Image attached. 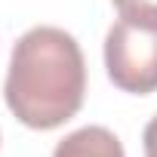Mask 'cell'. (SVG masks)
Returning a JSON list of instances; mask_svg holds the SVG:
<instances>
[{"label": "cell", "instance_id": "3957f363", "mask_svg": "<svg viewBox=\"0 0 157 157\" xmlns=\"http://www.w3.org/2000/svg\"><path fill=\"white\" fill-rule=\"evenodd\" d=\"M52 157H126L120 139L105 129V126H83V129H74L71 136H65Z\"/></svg>", "mask_w": 157, "mask_h": 157}, {"label": "cell", "instance_id": "5b68a950", "mask_svg": "<svg viewBox=\"0 0 157 157\" xmlns=\"http://www.w3.org/2000/svg\"><path fill=\"white\" fill-rule=\"evenodd\" d=\"M142 148H145V157H157V114L148 120L142 132Z\"/></svg>", "mask_w": 157, "mask_h": 157}, {"label": "cell", "instance_id": "277c9868", "mask_svg": "<svg viewBox=\"0 0 157 157\" xmlns=\"http://www.w3.org/2000/svg\"><path fill=\"white\" fill-rule=\"evenodd\" d=\"M111 3L123 22H132L142 28H157V0H111Z\"/></svg>", "mask_w": 157, "mask_h": 157}, {"label": "cell", "instance_id": "7a4b0ae2", "mask_svg": "<svg viewBox=\"0 0 157 157\" xmlns=\"http://www.w3.org/2000/svg\"><path fill=\"white\" fill-rule=\"evenodd\" d=\"M105 68L111 83L132 96L157 90V28L114 22L105 37Z\"/></svg>", "mask_w": 157, "mask_h": 157}, {"label": "cell", "instance_id": "6da1fadb", "mask_svg": "<svg viewBox=\"0 0 157 157\" xmlns=\"http://www.w3.org/2000/svg\"><path fill=\"white\" fill-rule=\"evenodd\" d=\"M83 96L86 62L68 31L37 25L16 40L3 99L19 123L31 129H56L80 111Z\"/></svg>", "mask_w": 157, "mask_h": 157}]
</instances>
